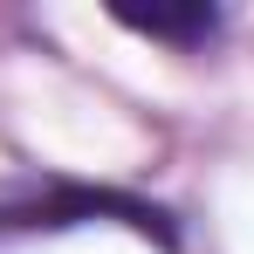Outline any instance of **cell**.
I'll use <instances>...</instances> for the list:
<instances>
[{"label": "cell", "mask_w": 254, "mask_h": 254, "mask_svg": "<svg viewBox=\"0 0 254 254\" xmlns=\"http://www.w3.org/2000/svg\"><path fill=\"white\" fill-rule=\"evenodd\" d=\"M124 220L137 234H158L172 248V220L130 192L103 186H69V179H35V172H0V227H76V220Z\"/></svg>", "instance_id": "6da1fadb"}, {"label": "cell", "mask_w": 254, "mask_h": 254, "mask_svg": "<svg viewBox=\"0 0 254 254\" xmlns=\"http://www.w3.org/2000/svg\"><path fill=\"white\" fill-rule=\"evenodd\" d=\"M117 21L137 28V35H151V42H179V48L206 42L213 28H220L213 7H117Z\"/></svg>", "instance_id": "7a4b0ae2"}]
</instances>
